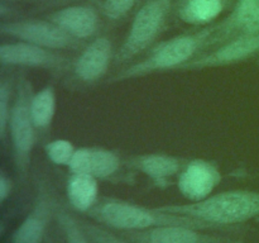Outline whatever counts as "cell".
I'll list each match as a JSON object with an SVG mask.
<instances>
[{
  "label": "cell",
  "mask_w": 259,
  "mask_h": 243,
  "mask_svg": "<svg viewBox=\"0 0 259 243\" xmlns=\"http://www.w3.org/2000/svg\"><path fill=\"white\" fill-rule=\"evenodd\" d=\"M163 212L194 218L211 228L244 223L259 217V192L249 190H229L218 192L200 201L189 204L157 207Z\"/></svg>",
  "instance_id": "1"
},
{
  "label": "cell",
  "mask_w": 259,
  "mask_h": 243,
  "mask_svg": "<svg viewBox=\"0 0 259 243\" xmlns=\"http://www.w3.org/2000/svg\"><path fill=\"white\" fill-rule=\"evenodd\" d=\"M86 214L104 227L123 232L146 230L163 225H184L194 229H209V224L186 217L163 212L158 208H146L118 199L99 200Z\"/></svg>",
  "instance_id": "2"
},
{
  "label": "cell",
  "mask_w": 259,
  "mask_h": 243,
  "mask_svg": "<svg viewBox=\"0 0 259 243\" xmlns=\"http://www.w3.org/2000/svg\"><path fill=\"white\" fill-rule=\"evenodd\" d=\"M215 29H217V25L204 28L199 32L176 35L159 43L146 58L128 66L115 76H113L110 78V83H120V81L132 80V78L144 77V76L163 72V71H177L185 63L191 61L202 47L209 46Z\"/></svg>",
  "instance_id": "3"
},
{
  "label": "cell",
  "mask_w": 259,
  "mask_h": 243,
  "mask_svg": "<svg viewBox=\"0 0 259 243\" xmlns=\"http://www.w3.org/2000/svg\"><path fill=\"white\" fill-rule=\"evenodd\" d=\"M33 88L25 76L18 78L13 99L12 115L9 122V136L12 139L13 158L18 179L24 181L28 176L32 152L35 144V127L30 113Z\"/></svg>",
  "instance_id": "4"
},
{
  "label": "cell",
  "mask_w": 259,
  "mask_h": 243,
  "mask_svg": "<svg viewBox=\"0 0 259 243\" xmlns=\"http://www.w3.org/2000/svg\"><path fill=\"white\" fill-rule=\"evenodd\" d=\"M169 0H147L137 12L123 45L115 53V63H125L146 51L163 28L169 13Z\"/></svg>",
  "instance_id": "5"
},
{
  "label": "cell",
  "mask_w": 259,
  "mask_h": 243,
  "mask_svg": "<svg viewBox=\"0 0 259 243\" xmlns=\"http://www.w3.org/2000/svg\"><path fill=\"white\" fill-rule=\"evenodd\" d=\"M0 32L20 42H27L53 51L76 48L78 46L76 38L71 37L50 19H25L3 23L0 25Z\"/></svg>",
  "instance_id": "6"
},
{
  "label": "cell",
  "mask_w": 259,
  "mask_h": 243,
  "mask_svg": "<svg viewBox=\"0 0 259 243\" xmlns=\"http://www.w3.org/2000/svg\"><path fill=\"white\" fill-rule=\"evenodd\" d=\"M258 53L259 34H240L239 37L225 42L212 52L192 58L177 71H197L237 65Z\"/></svg>",
  "instance_id": "7"
},
{
  "label": "cell",
  "mask_w": 259,
  "mask_h": 243,
  "mask_svg": "<svg viewBox=\"0 0 259 243\" xmlns=\"http://www.w3.org/2000/svg\"><path fill=\"white\" fill-rule=\"evenodd\" d=\"M67 61L65 56L56 51L20 40L0 46V63L3 66L60 70L67 66Z\"/></svg>",
  "instance_id": "8"
},
{
  "label": "cell",
  "mask_w": 259,
  "mask_h": 243,
  "mask_svg": "<svg viewBox=\"0 0 259 243\" xmlns=\"http://www.w3.org/2000/svg\"><path fill=\"white\" fill-rule=\"evenodd\" d=\"M222 181V174L217 165L206 159L187 161L179 175V186L182 196L190 201H200L212 194Z\"/></svg>",
  "instance_id": "9"
},
{
  "label": "cell",
  "mask_w": 259,
  "mask_h": 243,
  "mask_svg": "<svg viewBox=\"0 0 259 243\" xmlns=\"http://www.w3.org/2000/svg\"><path fill=\"white\" fill-rule=\"evenodd\" d=\"M37 197L29 214L24 218L13 234V243H42L46 234L51 213L52 200L45 181H38Z\"/></svg>",
  "instance_id": "10"
},
{
  "label": "cell",
  "mask_w": 259,
  "mask_h": 243,
  "mask_svg": "<svg viewBox=\"0 0 259 243\" xmlns=\"http://www.w3.org/2000/svg\"><path fill=\"white\" fill-rule=\"evenodd\" d=\"M113 61V46L108 37L90 43L73 62V72L83 83H95L108 72Z\"/></svg>",
  "instance_id": "11"
},
{
  "label": "cell",
  "mask_w": 259,
  "mask_h": 243,
  "mask_svg": "<svg viewBox=\"0 0 259 243\" xmlns=\"http://www.w3.org/2000/svg\"><path fill=\"white\" fill-rule=\"evenodd\" d=\"M48 19L77 40L90 38L99 29V15L93 8L71 5L52 13Z\"/></svg>",
  "instance_id": "12"
},
{
  "label": "cell",
  "mask_w": 259,
  "mask_h": 243,
  "mask_svg": "<svg viewBox=\"0 0 259 243\" xmlns=\"http://www.w3.org/2000/svg\"><path fill=\"white\" fill-rule=\"evenodd\" d=\"M197 230L184 225H163L146 230L125 232L124 235L134 243H218L214 237Z\"/></svg>",
  "instance_id": "13"
},
{
  "label": "cell",
  "mask_w": 259,
  "mask_h": 243,
  "mask_svg": "<svg viewBox=\"0 0 259 243\" xmlns=\"http://www.w3.org/2000/svg\"><path fill=\"white\" fill-rule=\"evenodd\" d=\"M126 164L153 181L163 184L179 175L186 161L166 153H144L129 157Z\"/></svg>",
  "instance_id": "14"
},
{
  "label": "cell",
  "mask_w": 259,
  "mask_h": 243,
  "mask_svg": "<svg viewBox=\"0 0 259 243\" xmlns=\"http://www.w3.org/2000/svg\"><path fill=\"white\" fill-rule=\"evenodd\" d=\"M67 199L75 210L88 213L98 202V179L89 174H71L67 180Z\"/></svg>",
  "instance_id": "15"
},
{
  "label": "cell",
  "mask_w": 259,
  "mask_h": 243,
  "mask_svg": "<svg viewBox=\"0 0 259 243\" xmlns=\"http://www.w3.org/2000/svg\"><path fill=\"white\" fill-rule=\"evenodd\" d=\"M258 15L259 0H239L235 5V9L227 18V20L223 24L217 25V29L210 39L209 46L224 40L232 33L238 32V30L242 33Z\"/></svg>",
  "instance_id": "16"
},
{
  "label": "cell",
  "mask_w": 259,
  "mask_h": 243,
  "mask_svg": "<svg viewBox=\"0 0 259 243\" xmlns=\"http://www.w3.org/2000/svg\"><path fill=\"white\" fill-rule=\"evenodd\" d=\"M223 7V0H182L179 15L185 23L206 24L219 17Z\"/></svg>",
  "instance_id": "17"
},
{
  "label": "cell",
  "mask_w": 259,
  "mask_h": 243,
  "mask_svg": "<svg viewBox=\"0 0 259 243\" xmlns=\"http://www.w3.org/2000/svg\"><path fill=\"white\" fill-rule=\"evenodd\" d=\"M30 113L37 129H46L51 126L56 114V93L52 85L45 86L33 94Z\"/></svg>",
  "instance_id": "18"
},
{
  "label": "cell",
  "mask_w": 259,
  "mask_h": 243,
  "mask_svg": "<svg viewBox=\"0 0 259 243\" xmlns=\"http://www.w3.org/2000/svg\"><path fill=\"white\" fill-rule=\"evenodd\" d=\"M121 161L118 153L101 147H91L90 175L96 179H109L118 172Z\"/></svg>",
  "instance_id": "19"
},
{
  "label": "cell",
  "mask_w": 259,
  "mask_h": 243,
  "mask_svg": "<svg viewBox=\"0 0 259 243\" xmlns=\"http://www.w3.org/2000/svg\"><path fill=\"white\" fill-rule=\"evenodd\" d=\"M56 215H57L58 224H60L63 233H65L66 242L91 243V239L86 235V233L83 232L80 222H77L72 215L68 214V212H66V210L63 209H57L56 210Z\"/></svg>",
  "instance_id": "20"
},
{
  "label": "cell",
  "mask_w": 259,
  "mask_h": 243,
  "mask_svg": "<svg viewBox=\"0 0 259 243\" xmlns=\"http://www.w3.org/2000/svg\"><path fill=\"white\" fill-rule=\"evenodd\" d=\"M12 85L9 80H2L0 83V141L3 144L9 136V122L12 115Z\"/></svg>",
  "instance_id": "21"
},
{
  "label": "cell",
  "mask_w": 259,
  "mask_h": 243,
  "mask_svg": "<svg viewBox=\"0 0 259 243\" xmlns=\"http://www.w3.org/2000/svg\"><path fill=\"white\" fill-rule=\"evenodd\" d=\"M46 154L48 159L58 166H68L76 148L68 139H55L46 144Z\"/></svg>",
  "instance_id": "22"
},
{
  "label": "cell",
  "mask_w": 259,
  "mask_h": 243,
  "mask_svg": "<svg viewBox=\"0 0 259 243\" xmlns=\"http://www.w3.org/2000/svg\"><path fill=\"white\" fill-rule=\"evenodd\" d=\"M80 224L86 235L94 243H129L98 224H94L90 222H80Z\"/></svg>",
  "instance_id": "23"
},
{
  "label": "cell",
  "mask_w": 259,
  "mask_h": 243,
  "mask_svg": "<svg viewBox=\"0 0 259 243\" xmlns=\"http://www.w3.org/2000/svg\"><path fill=\"white\" fill-rule=\"evenodd\" d=\"M91 164V147H81L76 148L70 164L68 170L71 174H89L90 175Z\"/></svg>",
  "instance_id": "24"
},
{
  "label": "cell",
  "mask_w": 259,
  "mask_h": 243,
  "mask_svg": "<svg viewBox=\"0 0 259 243\" xmlns=\"http://www.w3.org/2000/svg\"><path fill=\"white\" fill-rule=\"evenodd\" d=\"M134 3L136 0H104V14L109 19H120L131 12L132 8L134 7Z\"/></svg>",
  "instance_id": "25"
},
{
  "label": "cell",
  "mask_w": 259,
  "mask_h": 243,
  "mask_svg": "<svg viewBox=\"0 0 259 243\" xmlns=\"http://www.w3.org/2000/svg\"><path fill=\"white\" fill-rule=\"evenodd\" d=\"M13 189V182L7 172L3 170L0 174V202H5V200L10 196Z\"/></svg>",
  "instance_id": "26"
},
{
  "label": "cell",
  "mask_w": 259,
  "mask_h": 243,
  "mask_svg": "<svg viewBox=\"0 0 259 243\" xmlns=\"http://www.w3.org/2000/svg\"><path fill=\"white\" fill-rule=\"evenodd\" d=\"M240 34H259V15Z\"/></svg>",
  "instance_id": "27"
},
{
  "label": "cell",
  "mask_w": 259,
  "mask_h": 243,
  "mask_svg": "<svg viewBox=\"0 0 259 243\" xmlns=\"http://www.w3.org/2000/svg\"><path fill=\"white\" fill-rule=\"evenodd\" d=\"M4 2H19V0H4Z\"/></svg>",
  "instance_id": "28"
},
{
  "label": "cell",
  "mask_w": 259,
  "mask_h": 243,
  "mask_svg": "<svg viewBox=\"0 0 259 243\" xmlns=\"http://www.w3.org/2000/svg\"><path fill=\"white\" fill-rule=\"evenodd\" d=\"M47 243H53V242H52V240H48V242H47Z\"/></svg>",
  "instance_id": "29"
}]
</instances>
